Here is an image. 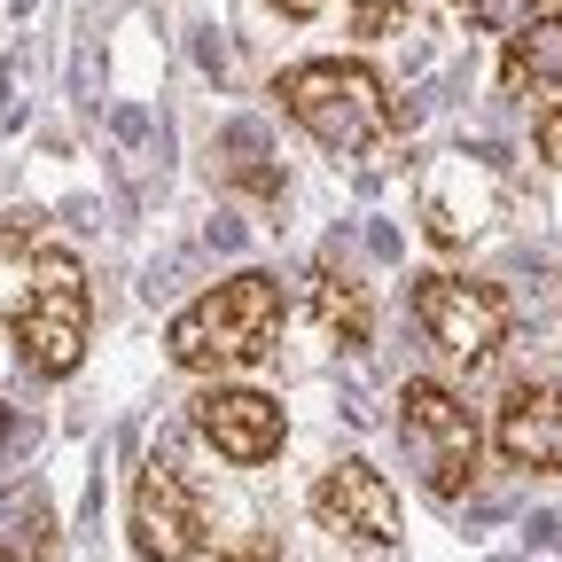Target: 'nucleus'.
I'll return each instance as SVG.
<instances>
[{"instance_id": "obj_1", "label": "nucleus", "mask_w": 562, "mask_h": 562, "mask_svg": "<svg viewBox=\"0 0 562 562\" xmlns=\"http://www.w3.org/2000/svg\"><path fill=\"white\" fill-rule=\"evenodd\" d=\"M273 336H281V281L273 273H227L220 290H203L195 305L172 313L165 351L188 375H227V368L266 360Z\"/></svg>"}, {"instance_id": "obj_2", "label": "nucleus", "mask_w": 562, "mask_h": 562, "mask_svg": "<svg viewBox=\"0 0 562 562\" xmlns=\"http://www.w3.org/2000/svg\"><path fill=\"white\" fill-rule=\"evenodd\" d=\"M281 110H290L321 149L336 157H360V149H383V140L398 133V102L391 87L375 79L368 63H344V55H313V63H290L273 79Z\"/></svg>"}, {"instance_id": "obj_3", "label": "nucleus", "mask_w": 562, "mask_h": 562, "mask_svg": "<svg viewBox=\"0 0 562 562\" xmlns=\"http://www.w3.org/2000/svg\"><path fill=\"white\" fill-rule=\"evenodd\" d=\"M16 351L32 375H70L87 360V328H94V297H87V266L70 250H32L16 273Z\"/></svg>"}, {"instance_id": "obj_4", "label": "nucleus", "mask_w": 562, "mask_h": 562, "mask_svg": "<svg viewBox=\"0 0 562 562\" xmlns=\"http://www.w3.org/2000/svg\"><path fill=\"white\" fill-rule=\"evenodd\" d=\"M398 438L422 469V484L438 492V501H461V492L476 484V461H484V430L476 414L453 383L438 375H406L398 383Z\"/></svg>"}, {"instance_id": "obj_5", "label": "nucleus", "mask_w": 562, "mask_h": 562, "mask_svg": "<svg viewBox=\"0 0 562 562\" xmlns=\"http://www.w3.org/2000/svg\"><path fill=\"white\" fill-rule=\"evenodd\" d=\"M414 321L446 360H492L508 336V297L492 281H461V273H414Z\"/></svg>"}, {"instance_id": "obj_6", "label": "nucleus", "mask_w": 562, "mask_h": 562, "mask_svg": "<svg viewBox=\"0 0 562 562\" xmlns=\"http://www.w3.org/2000/svg\"><path fill=\"white\" fill-rule=\"evenodd\" d=\"M125 531H133V554H140V562H188V554L203 547V501H195V484H188L165 453L140 461Z\"/></svg>"}, {"instance_id": "obj_7", "label": "nucleus", "mask_w": 562, "mask_h": 562, "mask_svg": "<svg viewBox=\"0 0 562 562\" xmlns=\"http://www.w3.org/2000/svg\"><path fill=\"white\" fill-rule=\"evenodd\" d=\"M305 501H313V524L336 531V539H351V547H375V554L398 547V492H391V476L368 469V461L321 469Z\"/></svg>"}, {"instance_id": "obj_8", "label": "nucleus", "mask_w": 562, "mask_h": 562, "mask_svg": "<svg viewBox=\"0 0 562 562\" xmlns=\"http://www.w3.org/2000/svg\"><path fill=\"white\" fill-rule=\"evenodd\" d=\"M195 438L220 453V461H235V469H258V461H273L281 453V438H290V422H281V406L266 398V391H243V383H211L203 398H195Z\"/></svg>"}, {"instance_id": "obj_9", "label": "nucleus", "mask_w": 562, "mask_h": 562, "mask_svg": "<svg viewBox=\"0 0 562 562\" xmlns=\"http://www.w3.org/2000/svg\"><path fill=\"white\" fill-rule=\"evenodd\" d=\"M492 446L516 469H562V391L547 383H516L492 414Z\"/></svg>"}, {"instance_id": "obj_10", "label": "nucleus", "mask_w": 562, "mask_h": 562, "mask_svg": "<svg viewBox=\"0 0 562 562\" xmlns=\"http://www.w3.org/2000/svg\"><path fill=\"white\" fill-rule=\"evenodd\" d=\"M501 87L524 94V87H562V16H531L524 32H508L501 47Z\"/></svg>"}, {"instance_id": "obj_11", "label": "nucleus", "mask_w": 562, "mask_h": 562, "mask_svg": "<svg viewBox=\"0 0 562 562\" xmlns=\"http://www.w3.org/2000/svg\"><path fill=\"white\" fill-rule=\"evenodd\" d=\"M313 321H321L344 351H368V336H375V305H368V290H360L351 273H336V266L313 273Z\"/></svg>"}, {"instance_id": "obj_12", "label": "nucleus", "mask_w": 562, "mask_h": 562, "mask_svg": "<svg viewBox=\"0 0 562 562\" xmlns=\"http://www.w3.org/2000/svg\"><path fill=\"white\" fill-rule=\"evenodd\" d=\"M351 32H360V40L406 32V0H351Z\"/></svg>"}, {"instance_id": "obj_13", "label": "nucleus", "mask_w": 562, "mask_h": 562, "mask_svg": "<svg viewBox=\"0 0 562 562\" xmlns=\"http://www.w3.org/2000/svg\"><path fill=\"white\" fill-rule=\"evenodd\" d=\"M461 9H476V16H492L501 32H524L531 16H524V0H461Z\"/></svg>"}, {"instance_id": "obj_14", "label": "nucleus", "mask_w": 562, "mask_h": 562, "mask_svg": "<svg viewBox=\"0 0 562 562\" xmlns=\"http://www.w3.org/2000/svg\"><path fill=\"white\" fill-rule=\"evenodd\" d=\"M539 157H554V165H562V102H554V110H539Z\"/></svg>"}, {"instance_id": "obj_15", "label": "nucleus", "mask_w": 562, "mask_h": 562, "mask_svg": "<svg viewBox=\"0 0 562 562\" xmlns=\"http://www.w3.org/2000/svg\"><path fill=\"white\" fill-rule=\"evenodd\" d=\"M266 9H273V16H290V24H313L328 0H266Z\"/></svg>"}, {"instance_id": "obj_16", "label": "nucleus", "mask_w": 562, "mask_h": 562, "mask_svg": "<svg viewBox=\"0 0 562 562\" xmlns=\"http://www.w3.org/2000/svg\"><path fill=\"white\" fill-rule=\"evenodd\" d=\"M227 562H273V539H250V547H235Z\"/></svg>"}, {"instance_id": "obj_17", "label": "nucleus", "mask_w": 562, "mask_h": 562, "mask_svg": "<svg viewBox=\"0 0 562 562\" xmlns=\"http://www.w3.org/2000/svg\"><path fill=\"white\" fill-rule=\"evenodd\" d=\"M0 562H9V554H0Z\"/></svg>"}]
</instances>
